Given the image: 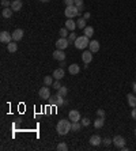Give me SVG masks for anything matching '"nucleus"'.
Listing matches in <instances>:
<instances>
[{"mask_svg":"<svg viewBox=\"0 0 136 151\" xmlns=\"http://www.w3.org/2000/svg\"><path fill=\"white\" fill-rule=\"evenodd\" d=\"M0 41L3 42V44H10L12 41V34H10L8 31L3 30L0 33Z\"/></svg>","mask_w":136,"mask_h":151,"instance_id":"6","label":"nucleus"},{"mask_svg":"<svg viewBox=\"0 0 136 151\" xmlns=\"http://www.w3.org/2000/svg\"><path fill=\"white\" fill-rule=\"evenodd\" d=\"M127 98H128V105H129V106H132V108H135V106H136V97H135V94H128V95H127Z\"/></svg>","mask_w":136,"mask_h":151,"instance_id":"21","label":"nucleus"},{"mask_svg":"<svg viewBox=\"0 0 136 151\" xmlns=\"http://www.w3.org/2000/svg\"><path fill=\"white\" fill-rule=\"evenodd\" d=\"M64 15L67 16L68 19H69V18H72V19H73V16H79V15H80V12H79V10H78V7H76V5H68V7H65Z\"/></svg>","mask_w":136,"mask_h":151,"instance_id":"3","label":"nucleus"},{"mask_svg":"<svg viewBox=\"0 0 136 151\" xmlns=\"http://www.w3.org/2000/svg\"><path fill=\"white\" fill-rule=\"evenodd\" d=\"M11 3H12V1H8V0H1V5H3V8L11 7Z\"/></svg>","mask_w":136,"mask_h":151,"instance_id":"31","label":"nucleus"},{"mask_svg":"<svg viewBox=\"0 0 136 151\" xmlns=\"http://www.w3.org/2000/svg\"><path fill=\"white\" fill-rule=\"evenodd\" d=\"M56 148H57L59 151H67V150H68V146H67V144H65V143L63 142V143H59Z\"/></svg>","mask_w":136,"mask_h":151,"instance_id":"30","label":"nucleus"},{"mask_svg":"<svg viewBox=\"0 0 136 151\" xmlns=\"http://www.w3.org/2000/svg\"><path fill=\"white\" fill-rule=\"evenodd\" d=\"M56 131L59 135H67L69 131H72V121L69 120H60L56 125Z\"/></svg>","mask_w":136,"mask_h":151,"instance_id":"1","label":"nucleus"},{"mask_svg":"<svg viewBox=\"0 0 136 151\" xmlns=\"http://www.w3.org/2000/svg\"><path fill=\"white\" fill-rule=\"evenodd\" d=\"M76 26H78V29H82V30H83L84 27H86V19H84V18H79L78 21H76Z\"/></svg>","mask_w":136,"mask_h":151,"instance_id":"24","label":"nucleus"},{"mask_svg":"<svg viewBox=\"0 0 136 151\" xmlns=\"http://www.w3.org/2000/svg\"><path fill=\"white\" fill-rule=\"evenodd\" d=\"M132 87H133V93L136 94V82H135V83H133V86H132Z\"/></svg>","mask_w":136,"mask_h":151,"instance_id":"40","label":"nucleus"},{"mask_svg":"<svg viewBox=\"0 0 136 151\" xmlns=\"http://www.w3.org/2000/svg\"><path fill=\"white\" fill-rule=\"evenodd\" d=\"M135 135H136V129H135Z\"/></svg>","mask_w":136,"mask_h":151,"instance_id":"42","label":"nucleus"},{"mask_svg":"<svg viewBox=\"0 0 136 151\" xmlns=\"http://www.w3.org/2000/svg\"><path fill=\"white\" fill-rule=\"evenodd\" d=\"M64 3H65V5H75V0H64Z\"/></svg>","mask_w":136,"mask_h":151,"instance_id":"37","label":"nucleus"},{"mask_svg":"<svg viewBox=\"0 0 136 151\" xmlns=\"http://www.w3.org/2000/svg\"><path fill=\"white\" fill-rule=\"evenodd\" d=\"M57 94L59 95H61V97H65V95L68 94V89L67 87H64V86H61V87L57 90Z\"/></svg>","mask_w":136,"mask_h":151,"instance_id":"28","label":"nucleus"},{"mask_svg":"<svg viewBox=\"0 0 136 151\" xmlns=\"http://www.w3.org/2000/svg\"><path fill=\"white\" fill-rule=\"evenodd\" d=\"M102 143H104L105 146H109L110 143H113V140H112V139H109V138H106V139H104V140H102Z\"/></svg>","mask_w":136,"mask_h":151,"instance_id":"34","label":"nucleus"},{"mask_svg":"<svg viewBox=\"0 0 136 151\" xmlns=\"http://www.w3.org/2000/svg\"><path fill=\"white\" fill-rule=\"evenodd\" d=\"M113 144H114L117 148H123V147L125 146V139L120 135H116L113 138Z\"/></svg>","mask_w":136,"mask_h":151,"instance_id":"7","label":"nucleus"},{"mask_svg":"<svg viewBox=\"0 0 136 151\" xmlns=\"http://www.w3.org/2000/svg\"><path fill=\"white\" fill-rule=\"evenodd\" d=\"M90 123H91V121H90V119H82V125H83V127H87V125H90Z\"/></svg>","mask_w":136,"mask_h":151,"instance_id":"33","label":"nucleus"},{"mask_svg":"<svg viewBox=\"0 0 136 151\" xmlns=\"http://www.w3.org/2000/svg\"><path fill=\"white\" fill-rule=\"evenodd\" d=\"M53 78L56 79V80H60V79H63L64 78V68H57V69H55L53 71V75H52Z\"/></svg>","mask_w":136,"mask_h":151,"instance_id":"13","label":"nucleus"},{"mask_svg":"<svg viewBox=\"0 0 136 151\" xmlns=\"http://www.w3.org/2000/svg\"><path fill=\"white\" fill-rule=\"evenodd\" d=\"M44 84H45V86H52L53 84V76H49V75L45 76V78H44Z\"/></svg>","mask_w":136,"mask_h":151,"instance_id":"27","label":"nucleus"},{"mask_svg":"<svg viewBox=\"0 0 136 151\" xmlns=\"http://www.w3.org/2000/svg\"><path fill=\"white\" fill-rule=\"evenodd\" d=\"M97 115H98V117H105V110L104 109H98L97 110Z\"/></svg>","mask_w":136,"mask_h":151,"instance_id":"36","label":"nucleus"},{"mask_svg":"<svg viewBox=\"0 0 136 151\" xmlns=\"http://www.w3.org/2000/svg\"><path fill=\"white\" fill-rule=\"evenodd\" d=\"M52 87H53V89H56V90H59L60 87H61V84H60V82H59V80H55V82H53V84H52Z\"/></svg>","mask_w":136,"mask_h":151,"instance_id":"32","label":"nucleus"},{"mask_svg":"<svg viewBox=\"0 0 136 151\" xmlns=\"http://www.w3.org/2000/svg\"><path fill=\"white\" fill-rule=\"evenodd\" d=\"M65 27H67L69 31H75V29H76V22H73L72 18H69V19H67L65 21Z\"/></svg>","mask_w":136,"mask_h":151,"instance_id":"14","label":"nucleus"},{"mask_svg":"<svg viewBox=\"0 0 136 151\" xmlns=\"http://www.w3.org/2000/svg\"><path fill=\"white\" fill-rule=\"evenodd\" d=\"M68 119L75 123V121H80V113H79L78 110H69V113H68Z\"/></svg>","mask_w":136,"mask_h":151,"instance_id":"10","label":"nucleus"},{"mask_svg":"<svg viewBox=\"0 0 136 151\" xmlns=\"http://www.w3.org/2000/svg\"><path fill=\"white\" fill-rule=\"evenodd\" d=\"M68 29L67 27H63V29H60V31H59V34H60V37H64V38H68V36H69V33H68Z\"/></svg>","mask_w":136,"mask_h":151,"instance_id":"26","label":"nucleus"},{"mask_svg":"<svg viewBox=\"0 0 136 151\" xmlns=\"http://www.w3.org/2000/svg\"><path fill=\"white\" fill-rule=\"evenodd\" d=\"M76 34H75V31H71L69 33V36H68V41H69V44H72V42H75L76 41Z\"/></svg>","mask_w":136,"mask_h":151,"instance_id":"29","label":"nucleus"},{"mask_svg":"<svg viewBox=\"0 0 136 151\" xmlns=\"http://www.w3.org/2000/svg\"><path fill=\"white\" fill-rule=\"evenodd\" d=\"M105 124V117H100V119H97L94 121V127L95 128H102Z\"/></svg>","mask_w":136,"mask_h":151,"instance_id":"22","label":"nucleus"},{"mask_svg":"<svg viewBox=\"0 0 136 151\" xmlns=\"http://www.w3.org/2000/svg\"><path fill=\"white\" fill-rule=\"evenodd\" d=\"M82 123H79V121H75V123H72V131L73 132H79V131L82 129Z\"/></svg>","mask_w":136,"mask_h":151,"instance_id":"25","label":"nucleus"},{"mask_svg":"<svg viewBox=\"0 0 136 151\" xmlns=\"http://www.w3.org/2000/svg\"><path fill=\"white\" fill-rule=\"evenodd\" d=\"M49 102H50V105H53V106H60V105H67L68 104L67 101L64 99V97L59 95V94L52 95V97L49 98Z\"/></svg>","mask_w":136,"mask_h":151,"instance_id":"4","label":"nucleus"},{"mask_svg":"<svg viewBox=\"0 0 136 151\" xmlns=\"http://www.w3.org/2000/svg\"><path fill=\"white\" fill-rule=\"evenodd\" d=\"M22 5H23L22 0H14V1L11 3V8H12L14 11H21L22 10Z\"/></svg>","mask_w":136,"mask_h":151,"instance_id":"17","label":"nucleus"},{"mask_svg":"<svg viewBox=\"0 0 136 151\" xmlns=\"http://www.w3.org/2000/svg\"><path fill=\"white\" fill-rule=\"evenodd\" d=\"M7 51L10 53H15L18 51V44L16 41H11L10 44H7Z\"/></svg>","mask_w":136,"mask_h":151,"instance_id":"18","label":"nucleus"},{"mask_svg":"<svg viewBox=\"0 0 136 151\" xmlns=\"http://www.w3.org/2000/svg\"><path fill=\"white\" fill-rule=\"evenodd\" d=\"M38 94H40V97H41L42 99H49V98H50V90H49V87H48V86H45V87H41V89H40V91H38Z\"/></svg>","mask_w":136,"mask_h":151,"instance_id":"8","label":"nucleus"},{"mask_svg":"<svg viewBox=\"0 0 136 151\" xmlns=\"http://www.w3.org/2000/svg\"><path fill=\"white\" fill-rule=\"evenodd\" d=\"M52 56H53V59L57 60V61L65 60V53H64V51H60V49H56V51L52 53Z\"/></svg>","mask_w":136,"mask_h":151,"instance_id":"9","label":"nucleus"},{"mask_svg":"<svg viewBox=\"0 0 136 151\" xmlns=\"http://www.w3.org/2000/svg\"><path fill=\"white\" fill-rule=\"evenodd\" d=\"M90 16H91V15H90V12H84V16H83V18L86 19V21H87V19H90Z\"/></svg>","mask_w":136,"mask_h":151,"instance_id":"39","label":"nucleus"},{"mask_svg":"<svg viewBox=\"0 0 136 151\" xmlns=\"http://www.w3.org/2000/svg\"><path fill=\"white\" fill-rule=\"evenodd\" d=\"M83 30H84V36L89 37V38L90 37H93V34H94V29H93L91 26H86Z\"/></svg>","mask_w":136,"mask_h":151,"instance_id":"23","label":"nucleus"},{"mask_svg":"<svg viewBox=\"0 0 136 151\" xmlns=\"http://www.w3.org/2000/svg\"><path fill=\"white\" fill-rule=\"evenodd\" d=\"M82 60H83L84 64H90L91 60H93V52L91 51H84L82 53Z\"/></svg>","mask_w":136,"mask_h":151,"instance_id":"11","label":"nucleus"},{"mask_svg":"<svg viewBox=\"0 0 136 151\" xmlns=\"http://www.w3.org/2000/svg\"><path fill=\"white\" fill-rule=\"evenodd\" d=\"M75 44V47L76 49H84V48H87L90 45V41H89V37L86 36H80L76 38V41L73 42Z\"/></svg>","mask_w":136,"mask_h":151,"instance_id":"2","label":"nucleus"},{"mask_svg":"<svg viewBox=\"0 0 136 151\" xmlns=\"http://www.w3.org/2000/svg\"><path fill=\"white\" fill-rule=\"evenodd\" d=\"M101 143H102V139H101V136L93 135L91 138H90V144H91V146H100Z\"/></svg>","mask_w":136,"mask_h":151,"instance_id":"15","label":"nucleus"},{"mask_svg":"<svg viewBox=\"0 0 136 151\" xmlns=\"http://www.w3.org/2000/svg\"><path fill=\"white\" fill-rule=\"evenodd\" d=\"M68 45H69V41H68V38H64V37H60L57 41H56V48L60 49V51L67 49Z\"/></svg>","mask_w":136,"mask_h":151,"instance_id":"5","label":"nucleus"},{"mask_svg":"<svg viewBox=\"0 0 136 151\" xmlns=\"http://www.w3.org/2000/svg\"><path fill=\"white\" fill-rule=\"evenodd\" d=\"M79 71H80V68H79L78 64H71L68 67V72L71 73V75H76V73H79Z\"/></svg>","mask_w":136,"mask_h":151,"instance_id":"19","label":"nucleus"},{"mask_svg":"<svg viewBox=\"0 0 136 151\" xmlns=\"http://www.w3.org/2000/svg\"><path fill=\"white\" fill-rule=\"evenodd\" d=\"M12 12H14V10H12L11 7L3 8V11H1V16H3V18H11V16H12Z\"/></svg>","mask_w":136,"mask_h":151,"instance_id":"20","label":"nucleus"},{"mask_svg":"<svg viewBox=\"0 0 136 151\" xmlns=\"http://www.w3.org/2000/svg\"><path fill=\"white\" fill-rule=\"evenodd\" d=\"M40 1H42V3H48V1H50V0H40Z\"/></svg>","mask_w":136,"mask_h":151,"instance_id":"41","label":"nucleus"},{"mask_svg":"<svg viewBox=\"0 0 136 151\" xmlns=\"http://www.w3.org/2000/svg\"><path fill=\"white\" fill-rule=\"evenodd\" d=\"M131 116H132V119H133V120H136V106H135V108H133V110H132Z\"/></svg>","mask_w":136,"mask_h":151,"instance_id":"38","label":"nucleus"},{"mask_svg":"<svg viewBox=\"0 0 136 151\" xmlns=\"http://www.w3.org/2000/svg\"><path fill=\"white\" fill-rule=\"evenodd\" d=\"M89 48H90V51H91L93 53H97L98 51H100V42L97 41V40H94V41H90Z\"/></svg>","mask_w":136,"mask_h":151,"instance_id":"16","label":"nucleus"},{"mask_svg":"<svg viewBox=\"0 0 136 151\" xmlns=\"http://www.w3.org/2000/svg\"><path fill=\"white\" fill-rule=\"evenodd\" d=\"M75 5L80 8V7H83V0H75Z\"/></svg>","mask_w":136,"mask_h":151,"instance_id":"35","label":"nucleus"},{"mask_svg":"<svg viewBox=\"0 0 136 151\" xmlns=\"http://www.w3.org/2000/svg\"><path fill=\"white\" fill-rule=\"evenodd\" d=\"M23 33L25 31L22 30V29H16L14 33H12V41H21L22 38H23Z\"/></svg>","mask_w":136,"mask_h":151,"instance_id":"12","label":"nucleus"}]
</instances>
